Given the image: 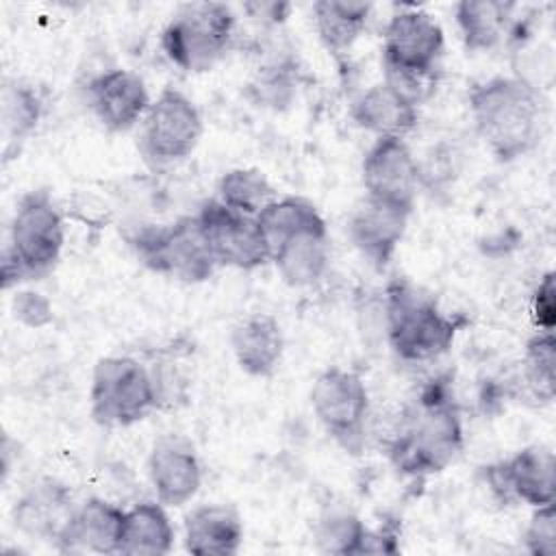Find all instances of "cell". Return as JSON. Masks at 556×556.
Wrapping results in <instances>:
<instances>
[{
    "label": "cell",
    "instance_id": "obj_1",
    "mask_svg": "<svg viewBox=\"0 0 556 556\" xmlns=\"http://www.w3.org/2000/svg\"><path fill=\"white\" fill-rule=\"evenodd\" d=\"M473 126L500 163H510L536 148L545 106L534 83L521 76H491L469 89Z\"/></svg>",
    "mask_w": 556,
    "mask_h": 556
},
{
    "label": "cell",
    "instance_id": "obj_2",
    "mask_svg": "<svg viewBox=\"0 0 556 556\" xmlns=\"http://www.w3.org/2000/svg\"><path fill=\"white\" fill-rule=\"evenodd\" d=\"M463 450V424L445 380H432L402 415L387 443L391 463L408 476L445 469Z\"/></svg>",
    "mask_w": 556,
    "mask_h": 556
},
{
    "label": "cell",
    "instance_id": "obj_3",
    "mask_svg": "<svg viewBox=\"0 0 556 556\" xmlns=\"http://www.w3.org/2000/svg\"><path fill=\"white\" fill-rule=\"evenodd\" d=\"M443 48V28L428 11L400 7L382 37L384 83L419 106L434 91Z\"/></svg>",
    "mask_w": 556,
    "mask_h": 556
},
{
    "label": "cell",
    "instance_id": "obj_4",
    "mask_svg": "<svg viewBox=\"0 0 556 556\" xmlns=\"http://www.w3.org/2000/svg\"><path fill=\"white\" fill-rule=\"evenodd\" d=\"M384 334L397 358L426 363L445 354L463 319L439 308L437 300L408 280L389 282L382 298Z\"/></svg>",
    "mask_w": 556,
    "mask_h": 556
},
{
    "label": "cell",
    "instance_id": "obj_5",
    "mask_svg": "<svg viewBox=\"0 0 556 556\" xmlns=\"http://www.w3.org/2000/svg\"><path fill=\"white\" fill-rule=\"evenodd\" d=\"M237 17L222 2H191L180 7L161 33L165 56L182 72L211 70L230 48Z\"/></svg>",
    "mask_w": 556,
    "mask_h": 556
},
{
    "label": "cell",
    "instance_id": "obj_6",
    "mask_svg": "<svg viewBox=\"0 0 556 556\" xmlns=\"http://www.w3.org/2000/svg\"><path fill=\"white\" fill-rule=\"evenodd\" d=\"M91 417L106 428H128L159 408L150 367L135 356H104L89 387Z\"/></svg>",
    "mask_w": 556,
    "mask_h": 556
},
{
    "label": "cell",
    "instance_id": "obj_7",
    "mask_svg": "<svg viewBox=\"0 0 556 556\" xmlns=\"http://www.w3.org/2000/svg\"><path fill=\"white\" fill-rule=\"evenodd\" d=\"M130 245L148 269L187 285L208 280L219 267L195 215L163 226H146L130 237Z\"/></svg>",
    "mask_w": 556,
    "mask_h": 556
},
{
    "label": "cell",
    "instance_id": "obj_8",
    "mask_svg": "<svg viewBox=\"0 0 556 556\" xmlns=\"http://www.w3.org/2000/svg\"><path fill=\"white\" fill-rule=\"evenodd\" d=\"M311 406L326 434L348 454H361L367 441L369 391L365 380L343 367L324 369L311 387Z\"/></svg>",
    "mask_w": 556,
    "mask_h": 556
},
{
    "label": "cell",
    "instance_id": "obj_9",
    "mask_svg": "<svg viewBox=\"0 0 556 556\" xmlns=\"http://www.w3.org/2000/svg\"><path fill=\"white\" fill-rule=\"evenodd\" d=\"M63 243L65 222L52 195L43 189L22 195L9 226L7 248L20 261L26 280L48 276L61 258Z\"/></svg>",
    "mask_w": 556,
    "mask_h": 556
},
{
    "label": "cell",
    "instance_id": "obj_10",
    "mask_svg": "<svg viewBox=\"0 0 556 556\" xmlns=\"http://www.w3.org/2000/svg\"><path fill=\"white\" fill-rule=\"evenodd\" d=\"M139 148L148 163L172 165L191 156L204 124L195 102L178 89H163L141 119Z\"/></svg>",
    "mask_w": 556,
    "mask_h": 556
},
{
    "label": "cell",
    "instance_id": "obj_11",
    "mask_svg": "<svg viewBox=\"0 0 556 556\" xmlns=\"http://www.w3.org/2000/svg\"><path fill=\"white\" fill-rule=\"evenodd\" d=\"M195 217L219 267L252 271L271 261L267 239L256 217L237 213L217 198L206 200Z\"/></svg>",
    "mask_w": 556,
    "mask_h": 556
},
{
    "label": "cell",
    "instance_id": "obj_12",
    "mask_svg": "<svg viewBox=\"0 0 556 556\" xmlns=\"http://www.w3.org/2000/svg\"><path fill=\"white\" fill-rule=\"evenodd\" d=\"M365 198L413 213L421 185V167L400 137L376 139L363 156Z\"/></svg>",
    "mask_w": 556,
    "mask_h": 556
},
{
    "label": "cell",
    "instance_id": "obj_13",
    "mask_svg": "<svg viewBox=\"0 0 556 556\" xmlns=\"http://www.w3.org/2000/svg\"><path fill=\"white\" fill-rule=\"evenodd\" d=\"M491 493L502 504H528L532 508L554 504L556 458L545 445H528L510 458L484 467Z\"/></svg>",
    "mask_w": 556,
    "mask_h": 556
},
{
    "label": "cell",
    "instance_id": "obj_14",
    "mask_svg": "<svg viewBox=\"0 0 556 556\" xmlns=\"http://www.w3.org/2000/svg\"><path fill=\"white\" fill-rule=\"evenodd\" d=\"M87 102L109 132H126L141 124L152 100L139 74L113 67L87 83Z\"/></svg>",
    "mask_w": 556,
    "mask_h": 556
},
{
    "label": "cell",
    "instance_id": "obj_15",
    "mask_svg": "<svg viewBox=\"0 0 556 556\" xmlns=\"http://www.w3.org/2000/svg\"><path fill=\"white\" fill-rule=\"evenodd\" d=\"M148 478L163 506H185L202 486V465L187 441L165 437L148 456Z\"/></svg>",
    "mask_w": 556,
    "mask_h": 556
},
{
    "label": "cell",
    "instance_id": "obj_16",
    "mask_svg": "<svg viewBox=\"0 0 556 556\" xmlns=\"http://www.w3.org/2000/svg\"><path fill=\"white\" fill-rule=\"evenodd\" d=\"M124 510L102 497L74 508L54 545L63 554H117Z\"/></svg>",
    "mask_w": 556,
    "mask_h": 556
},
{
    "label": "cell",
    "instance_id": "obj_17",
    "mask_svg": "<svg viewBox=\"0 0 556 556\" xmlns=\"http://www.w3.org/2000/svg\"><path fill=\"white\" fill-rule=\"evenodd\" d=\"M410 213L365 198L352 213L348 235L354 248L378 269L387 267L404 239Z\"/></svg>",
    "mask_w": 556,
    "mask_h": 556
},
{
    "label": "cell",
    "instance_id": "obj_18",
    "mask_svg": "<svg viewBox=\"0 0 556 556\" xmlns=\"http://www.w3.org/2000/svg\"><path fill=\"white\" fill-rule=\"evenodd\" d=\"M74 508L70 489L54 478H43L15 500L11 517L22 534L39 541H56Z\"/></svg>",
    "mask_w": 556,
    "mask_h": 556
},
{
    "label": "cell",
    "instance_id": "obj_19",
    "mask_svg": "<svg viewBox=\"0 0 556 556\" xmlns=\"http://www.w3.org/2000/svg\"><path fill=\"white\" fill-rule=\"evenodd\" d=\"M230 350L239 369L252 378H269L285 354V334L269 313H252L230 330Z\"/></svg>",
    "mask_w": 556,
    "mask_h": 556
},
{
    "label": "cell",
    "instance_id": "obj_20",
    "mask_svg": "<svg viewBox=\"0 0 556 556\" xmlns=\"http://www.w3.org/2000/svg\"><path fill=\"white\" fill-rule=\"evenodd\" d=\"M354 124L376 139L400 137L404 139L419 119V106L389 87L384 80L365 89L350 109Z\"/></svg>",
    "mask_w": 556,
    "mask_h": 556
},
{
    "label": "cell",
    "instance_id": "obj_21",
    "mask_svg": "<svg viewBox=\"0 0 556 556\" xmlns=\"http://www.w3.org/2000/svg\"><path fill=\"white\" fill-rule=\"evenodd\" d=\"M241 543V517L226 504H202L185 517V549L195 556H230Z\"/></svg>",
    "mask_w": 556,
    "mask_h": 556
},
{
    "label": "cell",
    "instance_id": "obj_22",
    "mask_svg": "<svg viewBox=\"0 0 556 556\" xmlns=\"http://www.w3.org/2000/svg\"><path fill=\"white\" fill-rule=\"evenodd\" d=\"M328 230L295 235L271 252V263L278 276L293 289L317 285L328 271Z\"/></svg>",
    "mask_w": 556,
    "mask_h": 556
},
{
    "label": "cell",
    "instance_id": "obj_23",
    "mask_svg": "<svg viewBox=\"0 0 556 556\" xmlns=\"http://www.w3.org/2000/svg\"><path fill=\"white\" fill-rule=\"evenodd\" d=\"M174 526L163 504L139 502L124 510L119 547L117 554L128 556H161L169 554L174 547Z\"/></svg>",
    "mask_w": 556,
    "mask_h": 556
},
{
    "label": "cell",
    "instance_id": "obj_24",
    "mask_svg": "<svg viewBox=\"0 0 556 556\" xmlns=\"http://www.w3.org/2000/svg\"><path fill=\"white\" fill-rule=\"evenodd\" d=\"M371 13L369 2L319 0L313 4V22L319 41L332 54L348 52L367 26Z\"/></svg>",
    "mask_w": 556,
    "mask_h": 556
},
{
    "label": "cell",
    "instance_id": "obj_25",
    "mask_svg": "<svg viewBox=\"0 0 556 556\" xmlns=\"http://www.w3.org/2000/svg\"><path fill=\"white\" fill-rule=\"evenodd\" d=\"M256 222L267 239L269 252H274L287 239L302 232L328 230L321 213L313 202L298 195H276L258 215Z\"/></svg>",
    "mask_w": 556,
    "mask_h": 556
},
{
    "label": "cell",
    "instance_id": "obj_26",
    "mask_svg": "<svg viewBox=\"0 0 556 556\" xmlns=\"http://www.w3.org/2000/svg\"><path fill=\"white\" fill-rule=\"evenodd\" d=\"M510 2L500 0H463L454 7L456 26L467 50H491L508 30Z\"/></svg>",
    "mask_w": 556,
    "mask_h": 556
},
{
    "label": "cell",
    "instance_id": "obj_27",
    "mask_svg": "<svg viewBox=\"0 0 556 556\" xmlns=\"http://www.w3.org/2000/svg\"><path fill=\"white\" fill-rule=\"evenodd\" d=\"M274 198L276 191L271 182L261 169L254 167L228 169L217 182V200L250 217H256Z\"/></svg>",
    "mask_w": 556,
    "mask_h": 556
},
{
    "label": "cell",
    "instance_id": "obj_28",
    "mask_svg": "<svg viewBox=\"0 0 556 556\" xmlns=\"http://www.w3.org/2000/svg\"><path fill=\"white\" fill-rule=\"evenodd\" d=\"M43 98L39 89L26 80H4L2 87V130L7 141H24L39 124Z\"/></svg>",
    "mask_w": 556,
    "mask_h": 556
},
{
    "label": "cell",
    "instance_id": "obj_29",
    "mask_svg": "<svg viewBox=\"0 0 556 556\" xmlns=\"http://www.w3.org/2000/svg\"><path fill=\"white\" fill-rule=\"evenodd\" d=\"M367 526L350 510H328L319 517L315 541L319 552L354 556L363 554Z\"/></svg>",
    "mask_w": 556,
    "mask_h": 556
},
{
    "label": "cell",
    "instance_id": "obj_30",
    "mask_svg": "<svg viewBox=\"0 0 556 556\" xmlns=\"http://www.w3.org/2000/svg\"><path fill=\"white\" fill-rule=\"evenodd\" d=\"M554 332H536L530 337L523 352V380L536 400L549 402L554 397Z\"/></svg>",
    "mask_w": 556,
    "mask_h": 556
},
{
    "label": "cell",
    "instance_id": "obj_31",
    "mask_svg": "<svg viewBox=\"0 0 556 556\" xmlns=\"http://www.w3.org/2000/svg\"><path fill=\"white\" fill-rule=\"evenodd\" d=\"M250 93L258 106L282 111L291 106L298 93V74L289 63H271L258 70L250 83Z\"/></svg>",
    "mask_w": 556,
    "mask_h": 556
},
{
    "label": "cell",
    "instance_id": "obj_32",
    "mask_svg": "<svg viewBox=\"0 0 556 556\" xmlns=\"http://www.w3.org/2000/svg\"><path fill=\"white\" fill-rule=\"evenodd\" d=\"M523 545L530 554H536V556H552L556 552L554 504L534 508V513L523 530Z\"/></svg>",
    "mask_w": 556,
    "mask_h": 556
},
{
    "label": "cell",
    "instance_id": "obj_33",
    "mask_svg": "<svg viewBox=\"0 0 556 556\" xmlns=\"http://www.w3.org/2000/svg\"><path fill=\"white\" fill-rule=\"evenodd\" d=\"M13 317L26 328H43L52 321V304L43 293L17 291L11 300Z\"/></svg>",
    "mask_w": 556,
    "mask_h": 556
},
{
    "label": "cell",
    "instance_id": "obj_34",
    "mask_svg": "<svg viewBox=\"0 0 556 556\" xmlns=\"http://www.w3.org/2000/svg\"><path fill=\"white\" fill-rule=\"evenodd\" d=\"M530 315L536 326V332H554L556 326V282L554 271H545L539 280L532 300H530Z\"/></svg>",
    "mask_w": 556,
    "mask_h": 556
}]
</instances>
